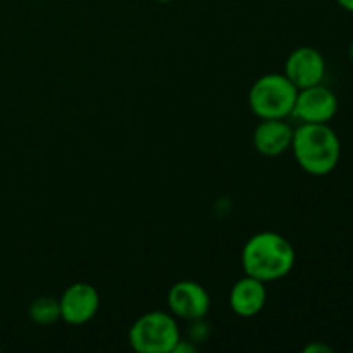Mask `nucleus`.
Wrapping results in <instances>:
<instances>
[{
  "label": "nucleus",
  "mask_w": 353,
  "mask_h": 353,
  "mask_svg": "<svg viewBox=\"0 0 353 353\" xmlns=\"http://www.w3.org/2000/svg\"><path fill=\"white\" fill-rule=\"evenodd\" d=\"M296 254L292 241L274 231H261L248 238L241 250L245 274L269 283L281 279L295 268Z\"/></svg>",
  "instance_id": "1"
},
{
  "label": "nucleus",
  "mask_w": 353,
  "mask_h": 353,
  "mask_svg": "<svg viewBox=\"0 0 353 353\" xmlns=\"http://www.w3.org/2000/svg\"><path fill=\"white\" fill-rule=\"evenodd\" d=\"M290 150L307 174L327 176L340 164L341 141L330 124H300Z\"/></svg>",
  "instance_id": "2"
},
{
  "label": "nucleus",
  "mask_w": 353,
  "mask_h": 353,
  "mask_svg": "<svg viewBox=\"0 0 353 353\" xmlns=\"http://www.w3.org/2000/svg\"><path fill=\"white\" fill-rule=\"evenodd\" d=\"M299 88L285 72H269L255 79L248 92V105L259 119H286L292 116Z\"/></svg>",
  "instance_id": "3"
},
{
  "label": "nucleus",
  "mask_w": 353,
  "mask_h": 353,
  "mask_svg": "<svg viewBox=\"0 0 353 353\" xmlns=\"http://www.w3.org/2000/svg\"><path fill=\"white\" fill-rule=\"evenodd\" d=\"M128 340L138 353H172L181 333L171 312L152 310L131 324Z\"/></svg>",
  "instance_id": "4"
},
{
  "label": "nucleus",
  "mask_w": 353,
  "mask_h": 353,
  "mask_svg": "<svg viewBox=\"0 0 353 353\" xmlns=\"http://www.w3.org/2000/svg\"><path fill=\"white\" fill-rule=\"evenodd\" d=\"M338 107L336 93L319 83L299 90L292 117L300 124H330L338 114Z\"/></svg>",
  "instance_id": "5"
},
{
  "label": "nucleus",
  "mask_w": 353,
  "mask_h": 353,
  "mask_svg": "<svg viewBox=\"0 0 353 353\" xmlns=\"http://www.w3.org/2000/svg\"><path fill=\"white\" fill-rule=\"evenodd\" d=\"M168 307L174 317L192 323L207 316L210 309V296L200 283L185 279L169 288Z\"/></svg>",
  "instance_id": "6"
},
{
  "label": "nucleus",
  "mask_w": 353,
  "mask_h": 353,
  "mask_svg": "<svg viewBox=\"0 0 353 353\" xmlns=\"http://www.w3.org/2000/svg\"><path fill=\"white\" fill-rule=\"evenodd\" d=\"M326 69V59L314 47L295 48L285 62V76L299 90L323 83Z\"/></svg>",
  "instance_id": "7"
},
{
  "label": "nucleus",
  "mask_w": 353,
  "mask_h": 353,
  "mask_svg": "<svg viewBox=\"0 0 353 353\" xmlns=\"http://www.w3.org/2000/svg\"><path fill=\"white\" fill-rule=\"evenodd\" d=\"M61 319L72 326H81L92 321L99 312V292L88 283H74L59 299Z\"/></svg>",
  "instance_id": "8"
},
{
  "label": "nucleus",
  "mask_w": 353,
  "mask_h": 353,
  "mask_svg": "<svg viewBox=\"0 0 353 353\" xmlns=\"http://www.w3.org/2000/svg\"><path fill=\"white\" fill-rule=\"evenodd\" d=\"M265 302H268L265 283L254 276L245 274L243 278L234 283L230 292L231 310L243 319L259 316L265 307Z\"/></svg>",
  "instance_id": "9"
},
{
  "label": "nucleus",
  "mask_w": 353,
  "mask_h": 353,
  "mask_svg": "<svg viewBox=\"0 0 353 353\" xmlns=\"http://www.w3.org/2000/svg\"><path fill=\"white\" fill-rule=\"evenodd\" d=\"M293 131L285 119H261L252 134V143L259 154L278 157L292 148Z\"/></svg>",
  "instance_id": "10"
},
{
  "label": "nucleus",
  "mask_w": 353,
  "mask_h": 353,
  "mask_svg": "<svg viewBox=\"0 0 353 353\" xmlns=\"http://www.w3.org/2000/svg\"><path fill=\"white\" fill-rule=\"evenodd\" d=\"M30 319L34 324H40V326H50V324L57 323L61 319V305H59V300L54 296H38L31 302L30 309Z\"/></svg>",
  "instance_id": "11"
},
{
  "label": "nucleus",
  "mask_w": 353,
  "mask_h": 353,
  "mask_svg": "<svg viewBox=\"0 0 353 353\" xmlns=\"http://www.w3.org/2000/svg\"><path fill=\"white\" fill-rule=\"evenodd\" d=\"M188 334H190V340H192L193 343H202V341H205L210 334L209 324H207L203 319L192 321V327H190Z\"/></svg>",
  "instance_id": "12"
},
{
  "label": "nucleus",
  "mask_w": 353,
  "mask_h": 353,
  "mask_svg": "<svg viewBox=\"0 0 353 353\" xmlns=\"http://www.w3.org/2000/svg\"><path fill=\"white\" fill-rule=\"evenodd\" d=\"M199 350V347H196V343H193L192 340H179L178 343H176V347L172 348V353H196Z\"/></svg>",
  "instance_id": "13"
},
{
  "label": "nucleus",
  "mask_w": 353,
  "mask_h": 353,
  "mask_svg": "<svg viewBox=\"0 0 353 353\" xmlns=\"http://www.w3.org/2000/svg\"><path fill=\"white\" fill-rule=\"evenodd\" d=\"M303 352L305 353H331L333 352V348L326 343H310L303 348Z\"/></svg>",
  "instance_id": "14"
},
{
  "label": "nucleus",
  "mask_w": 353,
  "mask_h": 353,
  "mask_svg": "<svg viewBox=\"0 0 353 353\" xmlns=\"http://www.w3.org/2000/svg\"><path fill=\"white\" fill-rule=\"evenodd\" d=\"M336 3L341 7V9H345L347 12L353 14V0H336Z\"/></svg>",
  "instance_id": "15"
},
{
  "label": "nucleus",
  "mask_w": 353,
  "mask_h": 353,
  "mask_svg": "<svg viewBox=\"0 0 353 353\" xmlns=\"http://www.w3.org/2000/svg\"><path fill=\"white\" fill-rule=\"evenodd\" d=\"M348 57H350V61L353 62V40H352L350 47H348Z\"/></svg>",
  "instance_id": "16"
},
{
  "label": "nucleus",
  "mask_w": 353,
  "mask_h": 353,
  "mask_svg": "<svg viewBox=\"0 0 353 353\" xmlns=\"http://www.w3.org/2000/svg\"><path fill=\"white\" fill-rule=\"evenodd\" d=\"M154 2H161V3H169V2H174V0H154Z\"/></svg>",
  "instance_id": "17"
}]
</instances>
